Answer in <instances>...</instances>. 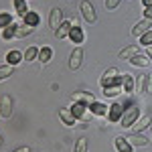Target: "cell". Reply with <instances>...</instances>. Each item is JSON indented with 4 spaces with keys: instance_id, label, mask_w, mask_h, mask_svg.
Returning <instances> with one entry per match:
<instances>
[{
    "instance_id": "obj_1",
    "label": "cell",
    "mask_w": 152,
    "mask_h": 152,
    "mask_svg": "<svg viewBox=\"0 0 152 152\" xmlns=\"http://www.w3.org/2000/svg\"><path fill=\"white\" fill-rule=\"evenodd\" d=\"M138 118H140V107H138V105H130L128 110L122 114L120 124H122V128H132V126L136 124Z\"/></svg>"
},
{
    "instance_id": "obj_2",
    "label": "cell",
    "mask_w": 152,
    "mask_h": 152,
    "mask_svg": "<svg viewBox=\"0 0 152 152\" xmlns=\"http://www.w3.org/2000/svg\"><path fill=\"white\" fill-rule=\"evenodd\" d=\"M79 12H81V18H83L87 24H95V23H97L95 8H94V4H91L89 0H83L81 4H79Z\"/></svg>"
},
{
    "instance_id": "obj_3",
    "label": "cell",
    "mask_w": 152,
    "mask_h": 152,
    "mask_svg": "<svg viewBox=\"0 0 152 152\" xmlns=\"http://www.w3.org/2000/svg\"><path fill=\"white\" fill-rule=\"evenodd\" d=\"M71 112H73V116L77 118V122H83V124H87L94 118V114L89 112V105H85V104H73L71 105Z\"/></svg>"
},
{
    "instance_id": "obj_4",
    "label": "cell",
    "mask_w": 152,
    "mask_h": 152,
    "mask_svg": "<svg viewBox=\"0 0 152 152\" xmlns=\"http://www.w3.org/2000/svg\"><path fill=\"white\" fill-rule=\"evenodd\" d=\"M81 63H83V47L77 45V47L71 51V55H69V69L77 71L79 67H81Z\"/></svg>"
},
{
    "instance_id": "obj_5",
    "label": "cell",
    "mask_w": 152,
    "mask_h": 152,
    "mask_svg": "<svg viewBox=\"0 0 152 152\" xmlns=\"http://www.w3.org/2000/svg\"><path fill=\"white\" fill-rule=\"evenodd\" d=\"M63 20H65V18H63V10H61V8H53V10L49 12V28H51L53 33L63 24Z\"/></svg>"
},
{
    "instance_id": "obj_6",
    "label": "cell",
    "mask_w": 152,
    "mask_h": 152,
    "mask_svg": "<svg viewBox=\"0 0 152 152\" xmlns=\"http://www.w3.org/2000/svg\"><path fill=\"white\" fill-rule=\"evenodd\" d=\"M152 28V20H148V18H144V20H140V23H136L134 26H132V37H138L140 39L144 33H148Z\"/></svg>"
},
{
    "instance_id": "obj_7",
    "label": "cell",
    "mask_w": 152,
    "mask_h": 152,
    "mask_svg": "<svg viewBox=\"0 0 152 152\" xmlns=\"http://www.w3.org/2000/svg\"><path fill=\"white\" fill-rule=\"evenodd\" d=\"M0 116L4 120H8L12 116V97L10 95H2V99H0Z\"/></svg>"
},
{
    "instance_id": "obj_8",
    "label": "cell",
    "mask_w": 152,
    "mask_h": 152,
    "mask_svg": "<svg viewBox=\"0 0 152 152\" xmlns=\"http://www.w3.org/2000/svg\"><path fill=\"white\" fill-rule=\"evenodd\" d=\"M71 102L73 104H85V105H91L95 102V97L89 91H77V94L71 95Z\"/></svg>"
},
{
    "instance_id": "obj_9",
    "label": "cell",
    "mask_w": 152,
    "mask_h": 152,
    "mask_svg": "<svg viewBox=\"0 0 152 152\" xmlns=\"http://www.w3.org/2000/svg\"><path fill=\"white\" fill-rule=\"evenodd\" d=\"M59 120H61L65 126H69V128H73V126L77 124V118L73 116V112H71V110H65V107L59 110Z\"/></svg>"
},
{
    "instance_id": "obj_10",
    "label": "cell",
    "mask_w": 152,
    "mask_h": 152,
    "mask_svg": "<svg viewBox=\"0 0 152 152\" xmlns=\"http://www.w3.org/2000/svg\"><path fill=\"white\" fill-rule=\"evenodd\" d=\"M73 26H75V20H63V24L55 31V37H57L59 41H61V39H67Z\"/></svg>"
},
{
    "instance_id": "obj_11",
    "label": "cell",
    "mask_w": 152,
    "mask_h": 152,
    "mask_svg": "<svg viewBox=\"0 0 152 152\" xmlns=\"http://www.w3.org/2000/svg\"><path fill=\"white\" fill-rule=\"evenodd\" d=\"M138 53H140V45H128L126 49H122L118 53V57L122 59V61H130V59L134 57V55H138Z\"/></svg>"
},
{
    "instance_id": "obj_12",
    "label": "cell",
    "mask_w": 152,
    "mask_h": 152,
    "mask_svg": "<svg viewBox=\"0 0 152 152\" xmlns=\"http://www.w3.org/2000/svg\"><path fill=\"white\" fill-rule=\"evenodd\" d=\"M150 122H152V118L146 114V116H140L138 120H136V124L132 126V130H134V134H140V132H144V130L150 126Z\"/></svg>"
},
{
    "instance_id": "obj_13",
    "label": "cell",
    "mask_w": 152,
    "mask_h": 152,
    "mask_svg": "<svg viewBox=\"0 0 152 152\" xmlns=\"http://www.w3.org/2000/svg\"><path fill=\"white\" fill-rule=\"evenodd\" d=\"M126 140H128L132 146H136V148H144V146H148V144H150V140H148V138H144L142 134H130Z\"/></svg>"
},
{
    "instance_id": "obj_14",
    "label": "cell",
    "mask_w": 152,
    "mask_h": 152,
    "mask_svg": "<svg viewBox=\"0 0 152 152\" xmlns=\"http://www.w3.org/2000/svg\"><path fill=\"white\" fill-rule=\"evenodd\" d=\"M114 148H116L118 152H134V146H132L126 138H122V136H118L116 140H114Z\"/></svg>"
},
{
    "instance_id": "obj_15",
    "label": "cell",
    "mask_w": 152,
    "mask_h": 152,
    "mask_svg": "<svg viewBox=\"0 0 152 152\" xmlns=\"http://www.w3.org/2000/svg\"><path fill=\"white\" fill-rule=\"evenodd\" d=\"M122 114H124V112H122V105L120 104H112V107H110V112H107V120H110V122H120V120H122Z\"/></svg>"
},
{
    "instance_id": "obj_16",
    "label": "cell",
    "mask_w": 152,
    "mask_h": 152,
    "mask_svg": "<svg viewBox=\"0 0 152 152\" xmlns=\"http://www.w3.org/2000/svg\"><path fill=\"white\" fill-rule=\"evenodd\" d=\"M20 61H24V57H23V53H20V51H16V49L8 51V55H6V63H8V65L16 67Z\"/></svg>"
},
{
    "instance_id": "obj_17",
    "label": "cell",
    "mask_w": 152,
    "mask_h": 152,
    "mask_svg": "<svg viewBox=\"0 0 152 152\" xmlns=\"http://www.w3.org/2000/svg\"><path fill=\"white\" fill-rule=\"evenodd\" d=\"M23 23L35 28V26H39V23H41V16H39L35 10H28V12H26V14L23 16Z\"/></svg>"
},
{
    "instance_id": "obj_18",
    "label": "cell",
    "mask_w": 152,
    "mask_h": 152,
    "mask_svg": "<svg viewBox=\"0 0 152 152\" xmlns=\"http://www.w3.org/2000/svg\"><path fill=\"white\" fill-rule=\"evenodd\" d=\"M107 110H110V107H105V105H104V104H99V102H94V104L89 105V112H91L95 118H104V116H107Z\"/></svg>"
},
{
    "instance_id": "obj_19",
    "label": "cell",
    "mask_w": 152,
    "mask_h": 152,
    "mask_svg": "<svg viewBox=\"0 0 152 152\" xmlns=\"http://www.w3.org/2000/svg\"><path fill=\"white\" fill-rule=\"evenodd\" d=\"M128 63L134 65V67H148V65H150V59L146 57V55H140V53H138V55H134V57L130 59Z\"/></svg>"
},
{
    "instance_id": "obj_20",
    "label": "cell",
    "mask_w": 152,
    "mask_h": 152,
    "mask_svg": "<svg viewBox=\"0 0 152 152\" xmlns=\"http://www.w3.org/2000/svg\"><path fill=\"white\" fill-rule=\"evenodd\" d=\"M69 39L75 43V45H81L83 43V39H85V35H83V28H79L77 24L71 28V33H69Z\"/></svg>"
},
{
    "instance_id": "obj_21",
    "label": "cell",
    "mask_w": 152,
    "mask_h": 152,
    "mask_svg": "<svg viewBox=\"0 0 152 152\" xmlns=\"http://www.w3.org/2000/svg\"><path fill=\"white\" fill-rule=\"evenodd\" d=\"M51 59H53V49L51 47H41V51H39V61H41L43 65H47Z\"/></svg>"
},
{
    "instance_id": "obj_22",
    "label": "cell",
    "mask_w": 152,
    "mask_h": 152,
    "mask_svg": "<svg viewBox=\"0 0 152 152\" xmlns=\"http://www.w3.org/2000/svg\"><path fill=\"white\" fill-rule=\"evenodd\" d=\"M122 89L126 91V94H132L134 91V77L132 75H122Z\"/></svg>"
},
{
    "instance_id": "obj_23",
    "label": "cell",
    "mask_w": 152,
    "mask_h": 152,
    "mask_svg": "<svg viewBox=\"0 0 152 152\" xmlns=\"http://www.w3.org/2000/svg\"><path fill=\"white\" fill-rule=\"evenodd\" d=\"M39 51H41V49L37 47V45H33V47H28V49H26V51L23 53L24 61H26V63H31V61H35V59L39 57Z\"/></svg>"
},
{
    "instance_id": "obj_24",
    "label": "cell",
    "mask_w": 152,
    "mask_h": 152,
    "mask_svg": "<svg viewBox=\"0 0 152 152\" xmlns=\"http://www.w3.org/2000/svg\"><path fill=\"white\" fill-rule=\"evenodd\" d=\"M33 31H35V28H33V26H28V24H18V26H16V35H14V39H23V37H28L31 35V33H33Z\"/></svg>"
},
{
    "instance_id": "obj_25",
    "label": "cell",
    "mask_w": 152,
    "mask_h": 152,
    "mask_svg": "<svg viewBox=\"0 0 152 152\" xmlns=\"http://www.w3.org/2000/svg\"><path fill=\"white\" fill-rule=\"evenodd\" d=\"M12 73H14V67L8 65V63H4V65H0V81H4V79H8Z\"/></svg>"
},
{
    "instance_id": "obj_26",
    "label": "cell",
    "mask_w": 152,
    "mask_h": 152,
    "mask_svg": "<svg viewBox=\"0 0 152 152\" xmlns=\"http://www.w3.org/2000/svg\"><path fill=\"white\" fill-rule=\"evenodd\" d=\"M14 10L18 12V16H24L28 12V6H26V0H14Z\"/></svg>"
},
{
    "instance_id": "obj_27",
    "label": "cell",
    "mask_w": 152,
    "mask_h": 152,
    "mask_svg": "<svg viewBox=\"0 0 152 152\" xmlns=\"http://www.w3.org/2000/svg\"><path fill=\"white\" fill-rule=\"evenodd\" d=\"M114 77H120V71H118L116 67H110V69L104 71V75H102L99 83H102V81H107V79H114Z\"/></svg>"
},
{
    "instance_id": "obj_28",
    "label": "cell",
    "mask_w": 152,
    "mask_h": 152,
    "mask_svg": "<svg viewBox=\"0 0 152 152\" xmlns=\"http://www.w3.org/2000/svg\"><path fill=\"white\" fill-rule=\"evenodd\" d=\"M73 152H87V138H85V136H81L79 140L75 142V148H73Z\"/></svg>"
},
{
    "instance_id": "obj_29",
    "label": "cell",
    "mask_w": 152,
    "mask_h": 152,
    "mask_svg": "<svg viewBox=\"0 0 152 152\" xmlns=\"http://www.w3.org/2000/svg\"><path fill=\"white\" fill-rule=\"evenodd\" d=\"M16 26H18V24H8V26L2 31V37H4V39H14V35H16Z\"/></svg>"
},
{
    "instance_id": "obj_30",
    "label": "cell",
    "mask_w": 152,
    "mask_h": 152,
    "mask_svg": "<svg viewBox=\"0 0 152 152\" xmlns=\"http://www.w3.org/2000/svg\"><path fill=\"white\" fill-rule=\"evenodd\" d=\"M8 24H12L10 14H8V12H0V28H6Z\"/></svg>"
},
{
    "instance_id": "obj_31",
    "label": "cell",
    "mask_w": 152,
    "mask_h": 152,
    "mask_svg": "<svg viewBox=\"0 0 152 152\" xmlns=\"http://www.w3.org/2000/svg\"><path fill=\"white\" fill-rule=\"evenodd\" d=\"M140 45H146V47H150V45H152V28L140 37Z\"/></svg>"
},
{
    "instance_id": "obj_32",
    "label": "cell",
    "mask_w": 152,
    "mask_h": 152,
    "mask_svg": "<svg viewBox=\"0 0 152 152\" xmlns=\"http://www.w3.org/2000/svg\"><path fill=\"white\" fill-rule=\"evenodd\" d=\"M120 89H122V87H105L104 95H105V97H116V95L120 94Z\"/></svg>"
},
{
    "instance_id": "obj_33",
    "label": "cell",
    "mask_w": 152,
    "mask_h": 152,
    "mask_svg": "<svg viewBox=\"0 0 152 152\" xmlns=\"http://www.w3.org/2000/svg\"><path fill=\"white\" fill-rule=\"evenodd\" d=\"M142 91L148 94V95L152 94V73H150V75H146V81H144V89H142Z\"/></svg>"
},
{
    "instance_id": "obj_34",
    "label": "cell",
    "mask_w": 152,
    "mask_h": 152,
    "mask_svg": "<svg viewBox=\"0 0 152 152\" xmlns=\"http://www.w3.org/2000/svg\"><path fill=\"white\" fill-rule=\"evenodd\" d=\"M120 2L122 0H105V8L107 10H116L118 6H120Z\"/></svg>"
},
{
    "instance_id": "obj_35",
    "label": "cell",
    "mask_w": 152,
    "mask_h": 152,
    "mask_svg": "<svg viewBox=\"0 0 152 152\" xmlns=\"http://www.w3.org/2000/svg\"><path fill=\"white\" fill-rule=\"evenodd\" d=\"M144 18L152 20V6H150V8H144Z\"/></svg>"
},
{
    "instance_id": "obj_36",
    "label": "cell",
    "mask_w": 152,
    "mask_h": 152,
    "mask_svg": "<svg viewBox=\"0 0 152 152\" xmlns=\"http://www.w3.org/2000/svg\"><path fill=\"white\" fill-rule=\"evenodd\" d=\"M144 55H146V57L152 61V45H150V47H146V53H144Z\"/></svg>"
},
{
    "instance_id": "obj_37",
    "label": "cell",
    "mask_w": 152,
    "mask_h": 152,
    "mask_svg": "<svg viewBox=\"0 0 152 152\" xmlns=\"http://www.w3.org/2000/svg\"><path fill=\"white\" fill-rule=\"evenodd\" d=\"M12 152H31V150H28V146H20V148H16V150H12Z\"/></svg>"
},
{
    "instance_id": "obj_38",
    "label": "cell",
    "mask_w": 152,
    "mask_h": 152,
    "mask_svg": "<svg viewBox=\"0 0 152 152\" xmlns=\"http://www.w3.org/2000/svg\"><path fill=\"white\" fill-rule=\"evenodd\" d=\"M142 4H144V8H150V6H152V0H142Z\"/></svg>"
},
{
    "instance_id": "obj_39",
    "label": "cell",
    "mask_w": 152,
    "mask_h": 152,
    "mask_svg": "<svg viewBox=\"0 0 152 152\" xmlns=\"http://www.w3.org/2000/svg\"><path fill=\"white\" fill-rule=\"evenodd\" d=\"M2 144H4V140H2V136H0V146H2Z\"/></svg>"
}]
</instances>
